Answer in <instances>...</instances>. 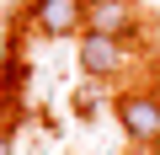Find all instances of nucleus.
<instances>
[{"label":"nucleus","mask_w":160,"mask_h":155,"mask_svg":"<svg viewBox=\"0 0 160 155\" xmlns=\"http://www.w3.org/2000/svg\"><path fill=\"white\" fill-rule=\"evenodd\" d=\"M86 32L128 43L139 32V6L133 0H86Z\"/></svg>","instance_id":"obj_3"},{"label":"nucleus","mask_w":160,"mask_h":155,"mask_svg":"<svg viewBox=\"0 0 160 155\" xmlns=\"http://www.w3.org/2000/svg\"><path fill=\"white\" fill-rule=\"evenodd\" d=\"M112 112L128 134V144H160V91L155 86H133L112 96Z\"/></svg>","instance_id":"obj_1"},{"label":"nucleus","mask_w":160,"mask_h":155,"mask_svg":"<svg viewBox=\"0 0 160 155\" xmlns=\"http://www.w3.org/2000/svg\"><path fill=\"white\" fill-rule=\"evenodd\" d=\"M128 155H155V144H128Z\"/></svg>","instance_id":"obj_7"},{"label":"nucleus","mask_w":160,"mask_h":155,"mask_svg":"<svg viewBox=\"0 0 160 155\" xmlns=\"http://www.w3.org/2000/svg\"><path fill=\"white\" fill-rule=\"evenodd\" d=\"M27 16L43 38H75L86 32V0H32Z\"/></svg>","instance_id":"obj_4"},{"label":"nucleus","mask_w":160,"mask_h":155,"mask_svg":"<svg viewBox=\"0 0 160 155\" xmlns=\"http://www.w3.org/2000/svg\"><path fill=\"white\" fill-rule=\"evenodd\" d=\"M80 70H86V80H118L128 70V43L80 32Z\"/></svg>","instance_id":"obj_2"},{"label":"nucleus","mask_w":160,"mask_h":155,"mask_svg":"<svg viewBox=\"0 0 160 155\" xmlns=\"http://www.w3.org/2000/svg\"><path fill=\"white\" fill-rule=\"evenodd\" d=\"M0 155H16V144H11V128H0Z\"/></svg>","instance_id":"obj_6"},{"label":"nucleus","mask_w":160,"mask_h":155,"mask_svg":"<svg viewBox=\"0 0 160 155\" xmlns=\"http://www.w3.org/2000/svg\"><path fill=\"white\" fill-rule=\"evenodd\" d=\"M155 155H160V144H155Z\"/></svg>","instance_id":"obj_8"},{"label":"nucleus","mask_w":160,"mask_h":155,"mask_svg":"<svg viewBox=\"0 0 160 155\" xmlns=\"http://www.w3.org/2000/svg\"><path fill=\"white\" fill-rule=\"evenodd\" d=\"M22 86H27V59L6 54V64H0V96H22Z\"/></svg>","instance_id":"obj_5"}]
</instances>
